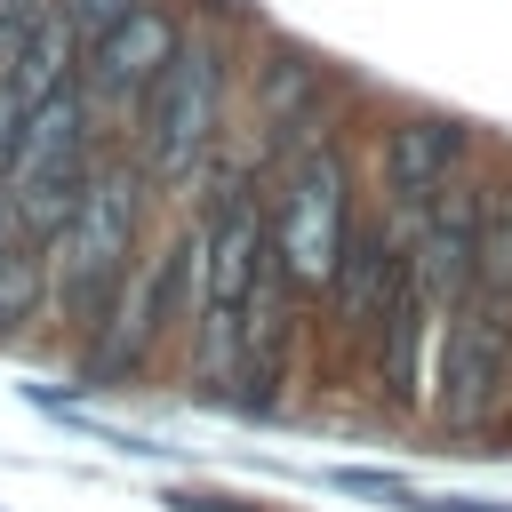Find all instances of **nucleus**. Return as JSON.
<instances>
[{"label":"nucleus","instance_id":"obj_1","mask_svg":"<svg viewBox=\"0 0 512 512\" xmlns=\"http://www.w3.org/2000/svg\"><path fill=\"white\" fill-rule=\"evenodd\" d=\"M136 240H144V168L128 160H96L88 192L72 200V216L40 240L48 248V288L72 312L80 336L104 328V312L120 304L128 272H136Z\"/></svg>","mask_w":512,"mask_h":512},{"label":"nucleus","instance_id":"obj_2","mask_svg":"<svg viewBox=\"0 0 512 512\" xmlns=\"http://www.w3.org/2000/svg\"><path fill=\"white\" fill-rule=\"evenodd\" d=\"M88 176H96V152H88V96H80V88H56V96L24 104L16 152H8V176H0L8 232L48 240V232L72 216V200L88 192Z\"/></svg>","mask_w":512,"mask_h":512},{"label":"nucleus","instance_id":"obj_3","mask_svg":"<svg viewBox=\"0 0 512 512\" xmlns=\"http://www.w3.org/2000/svg\"><path fill=\"white\" fill-rule=\"evenodd\" d=\"M200 312V232L192 240H160L152 256H136L120 304L104 312V328L88 336V376L96 384H128L136 368H152V352Z\"/></svg>","mask_w":512,"mask_h":512},{"label":"nucleus","instance_id":"obj_4","mask_svg":"<svg viewBox=\"0 0 512 512\" xmlns=\"http://www.w3.org/2000/svg\"><path fill=\"white\" fill-rule=\"evenodd\" d=\"M216 128H224V48L192 40L136 104V168L152 184H184L216 152Z\"/></svg>","mask_w":512,"mask_h":512},{"label":"nucleus","instance_id":"obj_5","mask_svg":"<svg viewBox=\"0 0 512 512\" xmlns=\"http://www.w3.org/2000/svg\"><path fill=\"white\" fill-rule=\"evenodd\" d=\"M512 392V320L504 296H464L432 328V416L448 432H480Z\"/></svg>","mask_w":512,"mask_h":512},{"label":"nucleus","instance_id":"obj_6","mask_svg":"<svg viewBox=\"0 0 512 512\" xmlns=\"http://www.w3.org/2000/svg\"><path fill=\"white\" fill-rule=\"evenodd\" d=\"M344 160L336 152H304L288 176H280V208H272V256L296 288H328L336 280V256L352 240V208H344Z\"/></svg>","mask_w":512,"mask_h":512},{"label":"nucleus","instance_id":"obj_7","mask_svg":"<svg viewBox=\"0 0 512 512\" xmlns=\"http://www.w3.org/2000/svg\"><path fill=\"white\" fill-rule=\"evenodd\" d=\"M416 224H408V272H416V288L448 312V304H464V296H480V192H464V184H448V192H432L424 208H408Z\"/></svg>","mask_w":512,"mask_h":512},{"label":"nucleus","instance_id":"obj_8","mask_svg":"<svg viewBox=\"0 0 512 512\" xmlns=\"http://www.w3.org/2000/svg\"><path fill=\"white\" fill-rule=\"evenodd\" d=\"M176 48H184V24H176L168 8H152V0H136V8L88 48V96H96V104H144V88L176 64Z\"/></svg>","mask_w":512,"mask_h":512},{"label":"nucleus","instance_id":"obj_9","mask_svg":"<svg viewBox=\"0 0 512 512\" xmlns=\"http://www.w3.org/2000/svg\"><path fill=\"white\" fill-rule=\"evenodd\" d=\"M408 288V248L384 232V224H352L344 256H336V280H328V304H336V328L344 336H376L384 312L400 304Z\"/></svg>","mask_w":512,"mask_h":512},{"label":"nucleus","instance_id":"obj_10","mask_svg":"<svg viewBox=\"0 0 512 512\" xmlns=\"http://www.w3.org/2000/svg\"><path fill=\"white\" fill-rule=\"evenodd\" d=\"M464 152H472L464 120H440V112L400 120L384 136V192H392V208H424L432 192H448L456 168H464Z\"/></svg>","mask_w":512,"mask_h":512},{"label":"nucleus","instance_id":"obj_11","mask_svg":"<svg viewBox=\"0 0 512 512\" xmlns=\"http://www.w3.org/2000/svg\"><path fill=\"white\" fill-rule=\"evenodd\" d=\"M440 304L416 288V272H408V288H400V304L384 312V328H376V376H384V392L392 400H416V384H424V344H432V320Z\"/></svg>","mask_w":512,"mask_h":512},{"label":"nucleus","instance_id":"obj_12","mask_svg":"<svg viewBox=\"0 0 512 512\" xmlns=\"http://www.w3.org/2000/svg\"><path fill=\"white\" fill-rule=\"evenodd\" d=\"M48 304H56V288H48V248L24 240V232H0V344L24 336Z\"/></svg>","mask_w":512,"mask_h":512},{"label":"nucleus","instance_id":"obj_13","mask_svg":"<svg viewBox=\"0 0 512 512\" xmlns=\"http://www.w3.org/2000/svg\"><path fill=\"white\" fill-rule=\"evenodd\" d=\"M72 64H80V40H72V24L56 16V0H48V16H40V32L24 40V56H16V72H8V96L16 104H40V96H56V88H72Z\"/></svg>","mask_w":512,"mask_h":512},{"label":"nucleus","instance_id":"obj_14","mask_svg":"<svg viewBox=\"0 0 512 512\" xmlns=\"http://www.w3.org/2000/svg\"><path fill=\"white\" fill-rule=\"evenodd\" d=\"M480 288L512 296V184L480 192Z\"/></svg>","mask_w":512,"mask_h":512},{"label":"nucleus","instance_id":"obj_15","mask_svg":"<svg viewBox=\"0 0 512 512\" xmlns=\"http://www.w3.org/2000/svg\"><path fill=\"white\" fill-rule=\"evenodd\" d=\"M128 8H136V0H56V16H64V24H72V40H80V56H88V48L128 16Z\"/></svg>","mask_w":512,"mask_h":512},{"label":"nucleus","instance_id":"obj_16","mask_svg":"<svg viewBox=\"0 0 512 512\" xmlns=\"http://www.w3.org/2000/svg\"><path fill=\"white\" fill-rule=\"evenodd\" d=\"M40 16H48V0H0V80L16 72V56H24V40L40 32Z\"/></svg>","mask_w":512,"mask_h":512},{"label":"nucleus","instance_id":"obj_17","mask_svg":"<svg viewBox=\"0 0 512 512\" xmlns=\"http://www.w3.org/2000/svg\"><path fill=\"white\" fill-rule=\"evenodd\" d=\"M16 120H24V104H16L8 80H0V176H8V152H16Z\"/></svg>","mask_w":512,"mask_h":512}]
</instances>
